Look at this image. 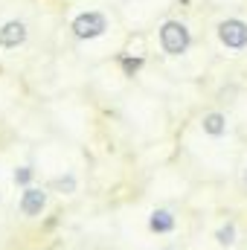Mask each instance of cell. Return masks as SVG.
<instances>
[{
	"label": "cell",
	"instance_id": "cell-1",
	"mask_svg": "<svg viewBox=\"0 0 247 250\" xmlns=\"http://www.w3.org/2000/svg\"><path fill=\"white\" fill-rule=\"evenodd\" d=\"M67 32L79 41V44H93V41H102L108 32H111V15L99 6H84V9H76L67 21Z\"/></svg>",
	"mask_w": 247,
	"mask_h": 250
},
{
	"label": "cell",
	"instance_id": "cell-2",
	"mask_svg": "<svg viewBox=\"0 0 247 250\" xmlns=\"http://www.w3.org/2000/svg\"><path fill=\"white\" fill-rule=\"evenodd\" d=\"M195 44V32L184 18H163L157 23V47L166 59H184Z\"/></svg>",
	"mask_w": 247,
	"mask_h": 250
},
{
	"label": "cell",
	"instance_id": "cell-3",
	"mask_svg": "<svg viewBox=\"0 0 247 250\" xmlns=\"http://www.w3.org/2000/svg\"><path fill=\"white\" fill-rule=\"evenodd\" d=\"M215 41L227 56H245L247 53V21L239 15H224L215 23Z\"/></svg>",
	"mask_w": 247,
	"mask_h": 250
},
{
	"label": "cell",
	"instance_id": "cell-4",
	"mask_svg": "<svg viewBox=\"0 0 247 250\" xmlns=\"http://www.w3.org/2000/svg\"><path fill=\"white\" fill-rule=\"evenodd\" d=\"M29 41V23L23 18H6L0 23V50L3 53H18Z\"/></svg>",
	"mask_w": 247,
	"mask_h": 250
},
{
	"label": "cell",
	"instance_id": "cell-5",
	"mask_svg": "<svg viewBox=\"0 0 247 250\" xmlns=\"http://www.w3.org/2000/svg\"><path fill=\"white\" fill-rule=\"evenodd\" d=\"M47 204H50V192L44 187H26V189H21L18 212L32 221V218H41L47 212Z\"/></svg>",
	"mask_w": 247,
	"mask_h": 250
},
{
	"label": "cell",
	"instance_id": "cell-6",
	"mask_svg": "<svg viewBox=\"0 0 247 250\" xmlns=\"http://www.w3.org/2000/svg\"><path fill=\"white\" fill-rule=\"evenodd\" d=\"M178 230V215L169 207H154L148 212V233L151 236H172Z\"/></svg>",
	"mask_w": 247,
	"mask_h": 250
},
{
	"label": "cell",
	"instance_id": "cell-7",
	"mask_svg": "<svg viewBox=\"0 0 247 250\" xmlns=\"http://www.w3.org/2000/svg\"><path fill=\"white\" fill-rule=\"evenodd\" d=\"M198 125H201L204 137H209V140H224L230 134V117L224 111H206V114H201Z\"/></svg>",
	"mask_w": 247,
	"mask_h": 250
},
{
	"label": "cell",
	"instance_id": "cell-8",
	"mask_svg": "<svg viewBox=\"0 0 247 250\" xmlns=\"http://www.w3.org/2000/svg\"><path fill=\"white\" fill-rule=\"evenodd\" d=\"M212 242H215L221 250H233L236 245H239V224H236L233 218L221 221V224L215 227V233H212Z\"/></svg>",
	"mask_w": 247,
	"mask_h": 250
},
{
	"label": "cell",
	"instance_id": "cell-9",
	"mask_svg": "<svg viewBox=\"0 0 247 250\" xmlns=\"http://www.w3.org/2000/svg\"><path fill=\"white\" fill-rule=\"evenodd\" d=\"M53 189H56L59 195H76V189H79V178H76L73 172H64V175H59V178L53 181Z\"/></svg>",
	"mask_w": 247,
	"mask_h": 250
},
{
	"label": "cell",
	"instance_id": "cell-10",
	"mask_svg": "<svg viewBox=\"0 0 247 250\" xmlns=\"http://www.w3.org/2000/svg\"><path fill=\"white\" fill-rule=\"evenodd\" d=\"M12 184L21 187V189L35 187V169H32V166H15V172H12Z\"/></svg>",
	"mask_w": 247,
	"mask_h": 250
},
{
	"label": "cell",
	"instance_id": "cell-11",
	"mask_svg": "<svg viewBox=\"0 0 247 250\" xmlns=\"http://www.w3.org/2000/svg\"><path fill=\"white\" fill-rule=\"evenodd\" d=\"M143 64H145L143 56H134V59H131V56H120V67H123V73L128 79H134V76L143 70Z\"/></svg>",
	"mask_w": 247,
	"mask_h": 250
},
{
	"label": "cell",
	"instance_id": "cell-12",
	"mask_svg": "<svg viewBox=\"0 0 247 250\" xmlns=\"http://www.w3.org/2000/svg\"><path fill=\"white\" fill-rule=\"evenodd\" d=\"M242 184H245V187H247V169H245V172H242Z\"/></svg>",
	"mask_w": 247,
	"mask_h": 250
},
{
	"label": "cell",
	"instance_id": "cell-13",
	"mask_svg": "<svg viewBox=\"0 0 247 250\" xmlns=\"http://www.w3.org/2000/svg\"><path fill=\"white\" fill-rule=\"evenodd\" d=\"M160 250H175V248H160Z\"/></svg>",
	"mask_w": 247,
	"mask_h": 250
}]
</instances>
